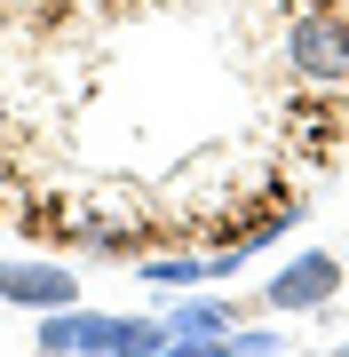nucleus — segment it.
I'll return each mask as SVG.
<instances>
[{
	"instance_id": "4",
	"label": "nucleus",
	"mask_w": 349,
	"mask_h": 357,
	"mask_svg": "<svg viewBox=\"0 0 349 357\" xmlns=\"http://www.w3.org/2000/svg\"><path fill=\"white\" fill-rule=\"evenodd\" d=\"M0 302H16V310H72L79 278L56 270V262H0Z\"/></svg>"
},
{
	"instance_id": "3",
	"label": "nucleus",
	"mask_w": 349,
	"mask_h": 357,
	"mask_svg": "<svg viewBox=\"0 0 349 357\" xmlns=\"http://www.w3.org/2000/svg\"><path fill=\"white\" fill-rule=\"evenodd\" d=\"M334 286H341V262L334 255H294L270 286H262V302H270L278 318H302V310H325V302H334Z\"/></svg>"
},
{
	"instance_id": "1",
	"label": "nucleus",
	"mask_w": 349,
	"mask_h": 357,
	"mask_svg": "<svg viewBox=\"0 0 349 357\" xmlns=\"http://www.w3.org/2000/svg\"><path fill=\"white\" fill-rule=\"evenodd\" d=\"M175 333L159 326V318H104V310H48L40 318V349H167Z\"/></svg>"
},
{
	"instance_id": "2",
	"label": "nucleus",
	"mask_w": 349,
	"mask_h": 357,
	"mask_svg": "<svg viewBox=\"0 0 349 357\" xmlns=\"http://www.w3.org/2000/svg\"><path fill=\"white\" fill-rule=\"evenodd\" d=\"M286 56H294L302 79L341 88V79H349V16H334V8H302L294 24H286Z\"/></svg>"
}]
</instances>
